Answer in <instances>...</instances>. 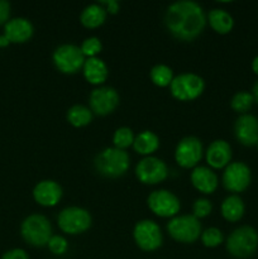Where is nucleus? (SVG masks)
Here are the masks:
<instances>
[{"label": "nucleus", "mask_w": 258, "mask_h": 259, "mask_svg": "<svg viewBox=\"0 0 258 259\" xmlns=\"http://www.w3.org/2000/svg\"><path fill=\"white\" fill-rule=\"evenodd\" d=\"M164 24L175 38L190 42L204 30L206 18L200 4L191 0H180L167 8Z\"/></svg>", "instance_id": "f257e3e1"}, {"label": "nucleus", "mask_w": 258, "mask_h": 259, "mask_svg": "<svg viewBox=\"0 0 258 259\" xmlns=\"http://www.w3.org/2000/svg\"><path fill=\"white\" fill-rule=\"evenodd\" d=\"M129 154L124 149L109 147L101 151L94 159V166L96 171L105 177L116 179L128 171Z\"/></svg>", "instance_id": "f03ea898"}, {"label": "nucleus", "mask_w": 258, "mask_h": 259, "mask_svg": "<svg viewBox=\"0 0 258 259\" xmlns=\"http://www.w3.org/2000/svg\"><path fill=\"white\" fill-rule=\"evenodd\" d=\"M258 249V233L254 228L243 225L230 233L227 239V250L234 258H249Z\"/></svg>", "instance_id": "7ed1b4c3"}, {"label": "nucleus", "mask_w": 258, "mask_h": 259, "mask_svg": "<svg viewBox=\"0 0 258 259\" xmlns=\"http://www.w3.org/2000/svg\"><path fill=\"white\" fill-rule=\"evenodd\" d=\"M20 234L23 239L33 247H45L52 237V227L43 215L32 214L23 220L20 225Z\"/></svg>", "instance_id": "20e7f679"}, {"label": "nucleus", "mask_w": 258, "mask_h": 259, "mask_svg": "<svg viewBox=\"0 0 258 259\" xmlns=\"http://www.w3.org/2000/svg\"><path fill=\"white\" fill-rule=\"evenodd\" d=\"M169 235L176 242L194 243L201 235V224L194 215H181L175 217L167 224Z\"/></svg>", "instance_id": "39448f33"}, {"label": "nucleus", "mask_w": 258, "mask_h": 259, "mask_svg": "<svg viewBox=\"0 0 258 259\" xmlns=\"http://www.w3.org/2000/svg\"><path fill=\"white\" fill-rule=\"evenodd\" d=\"M169 89L175 99L180 101H190L201 95L205 89V82L202 77L196 73H181L174 77Z\"/></svg>", "instance_id": "423d86ee"}, {"label": "nucleus", "mask_w": 258, "mask_h": 259, "mask_svg": "<svg viewBox=\"0 0 258 259\" xmlns=\"http://www.w3.org/2000/svg\"><path fill=\"white\" fill-rule=\"evenodd\" d=\"M57 223L62 232L75 235L86 232L91 227L93 219L88 210L78 206H70L58 214Z\"/></svg>", "instance_id": "0eeeda50"}, {"label": "nucleus", "mask_w": 258, "mask_h": 259, "mask_svg": "<svg viewBox=\"0 0 258 259\" xmlns=\"http://www.w3.org/2000/svg\"><path fill=\"white\" fill-rule=\"evenodd\" d=\"M52 60L58 71L63 73H76L85 63V56L75 45H61L55 50Z\"/></svg>", "instance_id": "6e6552de"}, {"label": "nucleus", "mask_w": 258, "mask_h": 259, "mask_svg": "<svg viewBox=\"0 0 258 259\" xmlns=\"http://www.w3.org/2000/svg\"><path fill=\"white\" fill-rule=\"evenodd\" d=\"M136 244L144 252H153L162 245L161 229L153 220H141L136 224L133 230Z\"/></svg>", "instance_id": "1a4fd4ad"}, {"label": "nucleus", "mask_w": 258, "mask_h": 259, "mask_svg": "<svg viewBox=\"0 0 258 259\" xmlns=\"http://www.w3.org/2000/svg\"><path fill=\"white\" fill-rule=\"evenodd\" d=\"M168 169L166 163L157 157L148 156L139 161L136 167V176L142 184L156 185L167 179Z\"/></svg>", "instance_id": "9d476101"}, {"label": "nucleus", "mask_w": 258, "mask_h": 259, "mask_svg": "<svg viewBox=\"0 0 258 259\" xmlns=\"http://www.w3.org/2000/svg\"><path fill=\"white\" fill-rule=\"evenodd\" d=\"M252 180L249 167L243 162H233L225 167L223 185L230 192H243L248 189Z\"/></svg>", "instance_id": "9b49d317"}, {"label": "nucleus", "mask_w": 258, "mask_h": 259, "mask_svg": "<svg viewBox=\"0 0 258 259\" xmlns=\"http://www.w3.org/2000/svg\"><path fill=\"white\" fill-rule=\"evenodd\" d=\"M148 207L159 218H172L180 211V200L167 190H156L148 196Z\"/></svg>", "instance_id": "f8f14e48"}, {"label": "nucleus", "mask_w": 258, "mask_h": 259, "mask_svg": "<svg viewBox=\"0 0 258 259\" xmlns=\"http://www.w3.org/2000/svg\"><path fill=\"white\" fill-rule=\"evenodd\" d=\"M89 103L91 111L101 116L108 115L119 105V94L114 88L103 86L91 91Z\"/></svg>", "instance_id": "ddd939ff"}, {"label": "nucleus", "mask_w": 258, "mask_h": 259, "mask_svg": "<svg viewBox=\"0 0 258 259\" xmlns=\"http://www.w3.org/2000/svg\"><path fill=\"white\" fill-rule=\"evenodd\" d=\"M202 157V144L196 137H185L179 142L175 151V159L184 168L196 166Z\"/></svg>", "instance_id": "4468645a"}, {"label": "nucleus", "mask_w": 258, "mask_h": 259, "mask_svg": "<svg viewBox=\"0 0 258 259\" xmlns=\"http://www.w3.org/2000/svg\"><path fill=\"white\" fill-rule=\"evenodd\" d=\"M235 138L245 147L257 146L258 143V118L252 114H242L234 125Z\"/></svg>", "instance_id": "2eb2a0df"}, {"label": "nucleus", "mask_w": 258, "mask_h": 259, "mask_svg": "<svg viewBox=\"0 0 258 259\" xmlns=\"http://www.w3.org/2000/svg\"><path fill=\"white\" fill-rule=\"evenodd\" d=\"M33 197L42 206H55L62 197V187L52 180H43L35 185Z\"/></svg>", "instance_id": "dca6fc26"}, {"label": "nucleus", "mask_w": 258, "mask_h": 259, "mask_svg": "<svg viewBox=\"0 0 258 259\" xmlns=\"http://www.w3.org/2000/svg\"><path fill=\"white\" fill-rule=\"evenodd\" d=\"M232 159L230 144L224 139H217L206 149V162L215 169L227 167Z\"/></svg>", "instance_id": "f3484780"}, {"label": "nucleus", "mask_w": 258, "mask_h": 259, "mask_svg": "<svg viewBox=\"0 0 258 259\" xmlns=\"http://www.w3.org/2000/svg\"><path fill=\"white\" fill-rule=\"evenodd\" d=\"M33 24L25 18H13L5 23L4 35L9 42L23 43L33 35Z\"/></svg>", "instance_id": "a211bd4d"}, {"label": "nucleus", "mask_w": 258, "mask_h": 259, "mask_svg": "<svg viewBox=\"0 0 258 259\" xmlns=\"http://www.w3.org/2000/svg\"><path fill=\"white\" fill-rule=\"evenodd\" d=\"M191 184L197 191L202 194H212L218 187V176L210 168L200 166L191 172Z\"/></svg>", "instance_id": "6ab92c4d"}, {"label": "nucleus", "mask_w": 258, "mask_h": 259, "mask_svg": "<svg viewBox=\"0 0 258 259\" xmlns=\"http://www.w3.org/2000/svg\"><path fill=\"white\" fill-rule=\"evenodd\" d=\"M108 66L100 58H88L85 63H83V76H85L86 81H89L93 85L103 83L108 78Z\"/></svg>", "instance_id": "aec40b11"}, {"label": "nucleus", "mask_w": 258, "mask_h": 259, "mask_svg": "<svg viewBox=\"0 0 258 259\" xmlns=\"http://www.w3.org/2000/svg\"><path fill=\"white\" fill-rule=\"evenodd\" d=\"M220 210H222V215L225 220L230 223H237L244 215L245 206L243 200L238 195H230L223 201Z\"/></svg>", "instance_id": "412c9836"}, {"label": "nucleus", "mask_w": 258, "mask_h": 259, "mask_svg": "<svg viewBox=\"0 0 258 259\" xmlns=\"http://www.w3.org/2000/svg\"><path fill=\"white\" fill-rule=\"evenodd\" d=\"M207 18H209L210 27L219 34H227L234 27V19L227 10L215 8L210 10Z\"/></svg>", "instance_id": "4be33fe9"}, {"label": "nucleus", "mask_w": 258, "mask_h": 259, "mask_svg": "<svg viewBox=\"0 0 258 259\" xmlns=\"http://www.w3.org/2000/svg\"><path fill=\"white\" fill-rule=\"evenodd\" d=\"M133 147L137 153L149 156L154 153L159 147V138L151 131H144L134 138Z\"/></svg>", "instance_id": "5701e85b"}, {"label": "nucleus", "mask_w": 258, "mask_h": 259, "mask_svg": "<svg viewBox=\"0 0 258 259\" xmlns=\"http://www.w3.org/2000/svg\"><path fill=\"white\" fill-rule=\"evenodd\" d=\"M106 10L100 4H90L82 10L80 15L81 24L86 28H98L105 22Z\"/></svg>", "instance_id": "b1692460"}, {"label": "nucleus", "mask_w": 258, "mask_h": 259, "mask_svg": "<svg viewBox=\"0 0 258 259\" xmlns=\"http://www.w3.org/2000/svg\"><path fill=\"white\" fill-rule=\"evenodd\" d=\"M67 120L71 125L76 126V128H81V126H85L91 123L93 111H91V109L86 108L83 105H73L68 109Z\"/></svg>", "instance_id": "393cba45"}, {"label": "nucleus", "mask_w": 258, "mask_h": 259, "mask_svg": "<svg viewBox=\"0 0 258 259\" xmlns=\"http://www.w3.org/2000/svg\"><path fill=\"white\" fill-rule=\"evenodd\" d=\"M151 80L154 85L159 86V88H166V86L171 85L172 80H174V72H172L171 67L167 65H156L151 70Z\"/></svg>", "instance_id": "a878e982"}, {"label": "nucleus", "mask_w": 258, "mask_h": 259, "mask_svg": "<svg viewBox=\"0 0 258 259\" xmlns=\"http://www.w3.org/2000/svg\"><path fill=\"white\" fill-rule=\"evenodd\" d=\"M253 104H254V99H253L252 93H248V91H239L230 100L232 109L239 114H247Z\"/></svg>", "instance_id": "bb28decb"}, {"label": "nucleus", "mask_w": 258, "mask_h": 259, "mask_svg": "<svg viewBox=\"0 0 258 259\" xmlns=\"http://www.w3.org/2000/svg\"><path fill=\"white\" fill-rule=\"evenodd\" d=\"M134 142V134L133 131L128 126H121L115 131L113 136V143L115 148L125 149L129 146H132Z\"/></svg>", "instance_id": "cd10ccee"}, {"label": "nucleus", "mask_w": 258, "mask_h": 259, "mask_svg": "<svg viewBox=\"0 0 258 259\" xmlns=\"http://www.w3.org/2000/svg\"><path fill=\"white\" fill-rule=\"evenodd\" d=\"M223 233L218 228H209L201 233V242L205 247L215 248L223 243Z\"/></svg>", "instance_id": "c85d7f7f"}, {"label": "nucleus", "mask_w": 258, "mask_h": 259, "mask_svg": "<svg viewBox=\"0 0 258 259\" xmlns=\"http://www.w3.org/2000/svg\"><path fill=\"white\" fill-rule=\"evenodd\" d=\"M80 48L85 57L91 58L96 57V55H99L101 52L103 45H101V40L98 37H89L83 40Z\"/></svg>", "instance_id": "c756f323"}, {"label": "nucleus", "mask_w": 258, "mask_h": 259, "mask_svg": "<svg viewBox=\"0 0 258 259\" xmlns=\"http://www.w3.org/2000/svg\"><path fill=\"white\" fill-rule=\"evenodd\" d=\"M47 245L51 252L56 255L63 254V253H66V250L68 248L67 240L63 237H61V235H52Z\"/></svg>", "instance_id": "7c9ffc66"}, {"label": "nucleus", "mask_w": 258, "mask_h": 259, "mask_svg": "<svg viewBox=\"0 0 258 259\" xmlns=\"http://www.w3.org/2000/svg\"><path fill=\"white\" fill-rule=\"evenodd\" d=\"M212 206L211 202L207 199H197L194 202V206H192V211H194V217L197 219H201V218H206L207 215L211 212Z\"/></svg>", "instance_id": "2f4dec72"}, {"label": "nucleus", "mask_w": 258, "mask_h": 259, "mask_svg": "<svg viewBox=\"0 0 258 259\" xmlns=\"http://www.w3.org/2000/svg\"><path fill=\"white\" fill-rule=\"evenodd\" d=\"M2 259H29L28 254L25 253V250L19 249V248H15V249H10L8 252H5L3 254Z\"/></svg>", "instance_id": "473e14b6"}, {"label": "nucleus", "mask_w": 258, "mask_h": 259, "mask_svg": "<svg viewBox=\"0 0 258 259\" xmlns=\"http://www.w3.org/2000/svg\"><path fill=\"white\" fill-rule=\"evenodd\" d=\"M10 15V4L7 0H0V24L8 22Z\"/></svg>", "instance_id": "72a5a7b5"}, {"label": "nucleus", "mask_w": 258, "mask_h": 259, "mask_svg": "<svg viewBox=\"0 0 258 259\" xmlns=\"http://www.w3.org/2000/svg\"><path fill=\"white\" fill-rule=\"evenodd\" d=\"M100 5L101 7H106L105 10L106 13H110V14H115V13H118L119 8H120V4H119L116 0H103V2H100Z\"/></svg>", "instance_id": "f704fd0d"}, {"label": "nucleus", "mask_w": 258, "mask_h": 259, "mask_svg": "<svg viewBox=\"0 0 258 259\" xmlns=\"http://www.w3.org/2000/svg\"><path fill=\"white\" fill-rule=\"evenodd\" d=\"M252 95H253V99H254L255 103L258 104V81L257 82L253 85V89H252Z\"/></svg>", "instance_id": "c9c22d12"}, {"label": "nucleus", "mask_w": 258, "mask_h": 259, "mask_svg": "<svg viewBox=\"0 0 258 259\" xmlns=\"http://www.w3.org/2000/svg\"><path fill=\"white\" fill-rule=\"evenodd\" d=\"M252 70H253V72L255 73V75H258V56H257V57L253 58V61H252Z\"/></svg>", "instance_id": "e433bc0d"}, {"label": "nucleus", "mask_w": 258, "mask_h": 259, "mask_svg": "<svg viewBox=\"0 0 258 259\" xmlns=\"http://www.w3.org/2000/svg\"><path fill=\"white\" fill-rule=\"evenodd\" d=\"M9 40H8V38L5 37V35H2V37H0V47H5V46H8L9 45Z\"/></svg>", "instance_id": "4c0bfd02"}, {"label": "nucleus", "mask_w": 258, "mask_h": 259, "mask_svg": "<svg viewBox=\"0 0 258 259\" xmlns=\"http://www.w3.org/2000/svg\"><path fill=\"white\" fill-rule=\"evenodd\" d=\"M257 148H258V143H257Z\"/></svg>", "instance_id": "58836bf2"}]
</instances>
